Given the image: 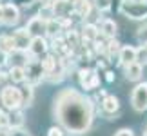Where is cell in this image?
<instances>
[{"instance_id": "1", "label": "cell", "mask_w": 147, "mask_h": 136, "mask_svg": "<svg viewBox=\"0 0 147 136\" xmlns=\"http://www.w3.org/2000/svg\"><path fill=\"white\" fill-rule=\"evenodd\" d=\"M55 118L62 129L71 134H84L89 131L94 118V104L76 89H62L55 98Z\"/></svg>"}, {"instance_id": "2", "label": "cell", "mask_w": 147, "mask_h": 136, "mask_svg": "<svg viewBox=\"0 0 147 136\" xmlns=\"http://www.w3.org/2000/svg\"><path fill=\"white\" fill-rule=\"evenodd\" d=\"M0 105H2L7 112L20 109L22 107V93H20V89L16 86L2 87V93H0Z\"/></svg>"}, {"instance_id": "3", "label": "cell", "mask_w": 147, "mask_h": 136, "mask_svg": "<svg viewBox=\"0 0 147 136\" xmlns=\"http://www.w3.org/2000/svg\"><path fill=\"white\" fill-rule=\"evenodd\" d=\"M120 13L131 20H144L147 18V4H136L131 0H123L120 4Z\"/></svg>"}, {"instance_id": "4", "label": "cell", "mask_w": 147, "mask_h": 136, "mask_svg": "<svg viewBox=\"0 0 147 136\" xmlns=\"http://www.w3.org/2000/svg\"><path fill=\"white\" fill-rule=\"evenodd\" d=\"M131 105H133V109L138 111V112L147 111V82H140L138 86L133 89Z\"/></svg>"}, {"instance_id": "5", "label": "cell", "mask_w": 147, "mask_h": 136, "mask_svg": "<svg viewBox=\"0 0 147 136\" xmlns=\"http://www.w3.org/2000/svg\"><path fill=\"white\" fill-rule=\"evenodd\" d=\"M20 20V9L18 5L9 2V4H4L2 5V24L4 26H16Z\"/></svg>"}, {"instance_id": "6", "label": "cell", "mask_w": 147, "mask_h": 136, "mask_svg": "<svg viewBox=\"0 0 147 136\" xmlns=\"http://www.w3.org/2000/svg\"><path fill=\"white\" fill-rule=\"evenodd\" d=\"M49 7H51L53 18L60 20V18L69 16V11L73 9V4H71V0H53V2L49 4Z\"/></svg>"}, {"instance_id": "7", "label": "cell", "mask_w": 147, "mask_h": 136, "mask_svg": "<svg viewBox=\"0 0 147 136\" xmlns=\"http://www.w3.org/2000/svg\"><path fill=\"white\" fill-rule=\"evenodd\" d=\"M27 51H29V55H33V56H46L47 51H49V44L44 36H35V38H31Z\"/></svg>"}, {"instance_id": "8", "label": "cell", "mask_w": 147, "mask_h": 136, "mask_svg": "<svg viewBox=\"0 0 147 136\" xmlns=\"http://www.w3.org/2000/svg\"><path fill=\"white\" fill-rule=\"evenodd\" d=\"M26 31L31 35V38H35V36H44V35H46V20H42L40 16H33V18L27 22Z\"/></svg>"}, {"instance_id": "9", "label": "cell", "mask_w": 147, "mask_h": 136, "mask_svg": "<svg viewBox=\"0 0 147 136\" xmlns=\"http://www.w3.org/2000/svg\"><path fill=\"white\" fill-rule=\"evenodd\" d=\"M13 40H15V45H16V51H27L29 47V42H31V35L26 31V27H20V29L13 31Z\"/></svg>"}, {"instance_id": "10", "label": "cell", "mask_w": 147, "mask_h": 136, "mask_svg": "<svg viewBox=\"0 0 147 136\" xmlns=\"http://www.w3.org/2000/svg\"><path fill=\"white\" fill-rule=\"evenodd\" d=\"M118 60L122 65H129L133 62H136V47L133 45H122L120 53H118Z\"/></svg>"}, {"instance_id": "11", "label": "cell", "mask_w": 147, "mask_h": 136, "mask_svg": "<svg viewBox=\"0 0 147 136\" xmlns=\"http://www.w3.org/2000/svg\"><path fill=\"white\" fill-rule=\"evenodd\" d=\"M102 109L107 114H115V112L120 111V100L116 98L115 94H107L104 100H102Z\"/></svg>"}, {"instance_id": "12", "label": "cell", "mask_w": 147, "mask_h": 136, "mask_svg": "<svg viewBox=\"0 0 147 136\" xmlns=\"http://www.w3.org/2000/svg\"><path fill=\"white\" fill-rule=\"evenodd\" d=\"M40 71L44 73V76H47V75H51L55 69H56V65H58V58L56 56H53V55H46L44 58L40 60Z\"/></svg>"}, {"instance_id": "13", "label": "cell", "mask_w": 147, "mask_h": 136, "mask_svg": "<svg viewBox=\"0 0 147 136\" xmlns=\"http://www.w3.org/2000/svg\"><path fill=\"white\" fill-rule=\"evenodd\" d=\"M98 33H100V35H104L107 40H113V38H115V35H116V22L111 20V18L102 20Z\"/></svg>"}, {"instance_id": "14", "label": "cell", "mask_w": 147, "mask_h": 136, "mask_svg": "<svg viewBox=\"0 0 147 136\" xmlns=\"http://www.w3.org/2000/svg\"><path fill=\"white\" fill-rule=\"evenodd\" d=\"M91 9H93V2H89V0H76V2H73V11L78 16L87 18L91 15Z\"/></svg>"}, {"instance_id": "15", "label": "cell", "mask_w": 147, "mask_h": 136, "mask_svg": "<svg viewBox=\"0 0 147 136\" xmlns=\"http://www.w3.org/2000/svg\"><path fill=\"white\" fill-rule=\"evenodd\" d=\"M22 125H24V112H22V109L7 112V127L9 129H22Z\"/></svg>"}, {"instance_id": "16", "label": "cell", "mask_w": 147, "mask_h": 136, "mask_svg": "<svg viewBox=\"0 0 147 136\" xmlns=\"http://www.w3.org/2000/svg\"><path fill=\"white\" fill-rule=\"evenodd\" d=\"M142 73H144V67L140 64H136V62L125 65V78L129 82H138L142 78Z\"/></svg>"}, {"instance_id": "17", "label": "cell", "mask_w": 147, "mask_h": 136, "mask_svg": "<svg viewBox=\"0 0 147 136\" xmlns=\"http://www.w3.org/2000/svg\"><path fill=\"white\" fill-rule=\"evenodd\" d=\"M120 49H122V44L118 42V40H107L105 44V56H107V60L109 62H115V58H118V53H120Z\"/></svg>"}, {"instance_id": "18", "label": "cell", "mask_w": 147, "mask_h": 136, "mask_svg": "<svg viewBox=\"0 0 147 136\" xmlns=\"http://www.w3.org/2000/svg\"><path fill=\"white\" fill-rule=\"evenodd\" d=\"M7 76H9V80L13 82V83H24L26 82V71H24V67H22V65H13L9 69Z\"/></svg>"}, {"instance_id": "19", "label": "cell", "mask_w": 147, "mask_h": 136, "mask_svg": "<svg viewBox=\"0 0 147 136\" xmlns=\"http://www.w3.org/2000/svg\"><path fill=\"white\" fill-rule=\"evenodd\" d=\"M0 51H4L5 55L16 53V45L11 35H0Z\"/></svg>"}, {"instance_id": "20", "label": "cell", "mask_w": 147, "mask_h": 136, "mask_svg": "<svg viewBox=\"0 0 147 136\" xmlns=\"http://www.w3.org/2000/svg\"><path fill=\"white\" fill-rule=\"evenodd\" d=\"M64 42L67 44V47H69L71 51H73V49H76L78 45H80V33L75 31V29H67V31H65V38H64Z\"/></svg>"}, {"instance_id": "21", "label": "cell", "mask_w": 147, "mask_h": 136, "mask_svg": "<svg viewBox=\"0 0 147 136\" xmlns=\"http://www.w3.org/2000/svg\"><path fill=\"white\" fill-rule=\"evenodd\" d=\"M98 27L94 26V24H86L84 26V29H82V38L86 42H94L98 38Z\"/></svg>"}, {"instance_id": "22", "label": "cell", "mask_w": 147, "mask_h": 136, "mask_svg": "<svg viewBox=\"0 0 147 136\" xmlns=\"http://www.w3.org/2000/svg\"><path fill=\"white\" fill-rule=\"evenodd\" d=\"M60 31H64V29H62V26H60V22H58V20L51 18V20L46 22V35H47V36L56 38V36L60 35Z\"/></svg>"}, {"instance_id": "23", "label": "cell", "mask_w": 147, "mask_h": 136, "mask_svg": "<svg viewBox=\"0 0 147 136\" xmlns=\"http://www.w3.org/2000/svg\"><path fill=\"white\" fill-rule=\"evenodd\" d=\"M20 93H22V107H29L33 104V87L27 86L24 89H20Z\"/></svg>"}, {"instance_id": "24", "label": "cell", "mask_w": 147, "mask_h": 136, "mask_svg": "<svg viewBox=\"0 0 147 136\" xmlns=\"http://www.w3.org/2000/svg\"><path fill=\"white\" fill-rule=\"evenodd\" d=\"M136 64H140L142 67L147 64V42L142 45V47L136 49Z\"/></svg>"}, {"instance_id": "25", "label": "cell", "mask_w": 147, "mask_h": 136, "mask_svg": "<svg viewBox=\"0 0 147 136\" xmlns=\"http://www.w3.org/2000/svg\"><path fill=\"white\" fill-rule=\"evenodd\" d=\"M94 69H89V67H86V69H80L78 71V78H80V83H82V87L86 86V83L89 82V78H91L93 75H94Z\"/></svg>"}, {"instance_id": "26", "label": "cell", "mask_w": 147, "mask_h": 136, "mask_svg": "<svg viewBox=\"0 0 147 136\" xmlns=\"http://www.w3.org/2000/svg\"><path fill=\"white\" fill-rule=\"evenodd\" d=\"M94 7H96L98 11H102V13H105V11L111 9V0H94Z\"/></svg>"}, {"instance_id": "27", "label": "cell", "mask_w": 147, "mask_h": 136, "mask_svg": "<svg viewBox=\"0 0 147 136\" xmlns=\"http://www.w3.org/2000/svg\"><path fill=\"white\" fill-rule=\"evenodd\" d=\"M9 136H31L24 129H9Z\"/></svg>"}, {"instance_id": "28", "label": "cell", "mask_w": 147, "mask_h": 136, "mask_svg": "<svg viewBox=\"0 0 147 136\" xmlns=\"http://www.w3.org/2000/svg\"><path fill=\"white\" fill-rule=\"evenodd\" d=\"M47 136H64V131L62 127H51L47 131Z\"/></svg>"}, {"instance_id": "29", "label": "cell", "mask_w": 147, "mask_h": 136, "mask_svg": "<svg viewBox=\"0 0 147 136\" xmlns=\"http://www.w3.org/2000/svg\"><path fill=\"white\" fill-rule=\"evenodd\" d=\"M115 136H134V133H133V129H127V127H123V129H120Z\"/></svg>"}, {"instance_id": "30", "label": "cell", "mask_w": 147, "mask_h": 136, "mask_svg": "<svg viewBox=\"0 0 147 136\" xmlns=\"http://www.w3.org/2000/svg\"><path fill=\"white\" fill-rule=\"evenodd\" d=\"M7 60H9V55H5L4 51H0V67H4L7 64Z\"/></svg>"}, {"instance_id": "31", "label": "cell", "mask_w": 147, "mask_h": 136, "mask_svg": "<svg viewBox=\"0 0 147 136\" xmlns=\"http://www.w3.org/2000/svg\"><path fill=\"white\" fill-rule=\"evenodd\" d=\"M105 82L107 83L115 82V73H113V71H105Z\"/></svg>"}, {"instance_id": "32", "label": "cell", "mask_w": 147, "mask_h": 136, "mask_svg": "<svg viewBox=\"0 0 147 136\" xmlns=\"http://www.w3.org/2000/svg\"><path fill=\"white\" fill-rule=\"evenodd\" d=\"M36 2H40L42 5H49L51 2H53V0H36Z\"/></svg>"}, {"instance_id": "33", "label": "cell", "mask_w": 147, "mask_h": 136, "mask_svg": "<svg viewBox=\"0 0 147 136\" xmlns=\"http://www.w3.org/2000/svg\"><path fill=\"white\" fill-rule=\"evenodd\" d=\"M0 24H2V4H0Z\"/></svg>"}, {"instance_id": "34", "label": "cell", "mask_w": 147, "mask_h": 136, "mask_svg": "<svg viewBox=\"0 0 147 136\" xmlns=\"http://www.w3.org/2000/svg\"><path fill=\"white\" fill-rule=\"evenodd\" d=\"M144 136H147V129H145V133H144Z\"/></svg>"}, {"instance_id": "35", "label": "cell", "mask_w": 147, "mask_h": 136, "mask_svg": "<svg viewBox=\"0 0 147 136\" xmlns=\"http://www.w3.org/2000/svg\"><path fill=\"white\" fill-rule=\"evenodd\" d=\"M0 111H2V105H0Z\"/></svg>"}, {"instance_id": "36", "label": "cell", "mask_w": 147, "mask_h": 136, "mask_svg": "<svg viewBox=\"0 0 147 136\" xmlns=\"http://www.w3.org/2000/svg\"><path fill=\"white\" fill-rule=\"evenodd\" d=\"M73 2H76V0H73Z\"/></svg>"}, {"instance_id": "37", "label": "cell", "mask_w": 147, "mask_h": 136, "mask_svg": "<svg viewBox=\"0 0 147 136\" xmlns=\"http://www.w3.org/2000/svg\"><path fill=\"white\" fill-rule=\"evenodd\" d=\"M145 129H147V127H145Z\"/></svg>"}]
</instances>
